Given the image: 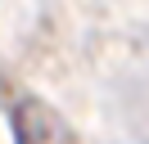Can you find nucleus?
Returning <instances> with one entry per match:
<instances>
[{
  "label": "nucleus",
  "instance_id": "nucleus-1",
  "mask_svg": "<svg viewBox=\"0 0 149 144\" xmlns=\"http://www.w3.org/2000/svg\"><path fill=\"white\" fill-rule=\"evenodd\" d=\"M14 131H18V144H77L72 131L36 99H23L14 108Z\"/></svg>",
  "mask_w": 149,
  "mask_h": 144
}]
</instances>
